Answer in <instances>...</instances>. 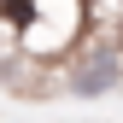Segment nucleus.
I'll return each mask as SVG.
<instances>
[{
  "label": "nucleus",
  "instance_id": "f257e3e1",
  "mask_svg": "<svg viewBox=\"0 0 123 123\" xmlns=\"http://www.w3.org/2000/svg\"><path fill=\"white\" fill-rule=\"evenodd\" d=\"M29 12H35V0H0V18H12L24 29H29Z\"/></svg>",
  "mask_w": 123,
  "mask_h": 123
}]
</instances>
